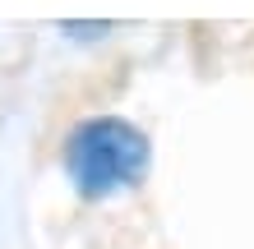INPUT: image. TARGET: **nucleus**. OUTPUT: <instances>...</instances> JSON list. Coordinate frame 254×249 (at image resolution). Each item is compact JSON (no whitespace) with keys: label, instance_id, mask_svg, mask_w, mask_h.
<instances>
[{"label":"nucleus","instance_id":"f257e3e1","mask_svg":"<svg viewBox=\"0 0 254 249\" xmlns=\"http://www.w3.org/2000/svg\"><path fill=\"white\" fill-rule=\"evenodd\" d=\"M65 166L79 185V194H88V199L116 194L121 185H134L148 171V139L129 120H116V115L83 120L69 134Z\"/></svg>","mask_w":254,"mask_h":249}]
</instances>
